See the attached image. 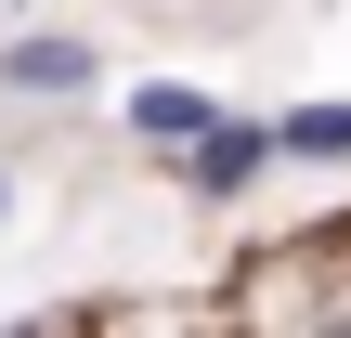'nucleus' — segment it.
Segmentation results:
<instances>
[{"label":"nucleus","mask_w":351,"mask_h":338,"mask_svg":"<svg viewBox=\"0 0 351 338\" xmlns=\"http://www.w3.org/2000/svg\"><path fill=\"white\" fill-rule=\"evenodd\" d=\"M274 156H287V143H274L261 117H221V130H208V143H195L182 169H195V195H247V182H261Z\"/></svg>","instance_id":"nucleus-1"},{"label":"nucleus","mask_w":351,"mask_h":338,"mask_svg":"<svg viewBox=\"0 0 351 338\" xmlns=\"http://www.w3.org/2000/svg\"><path fill=\"white\" fill-rule=\"evenodd\" d=\"M130 130H143V143H169V156H195V143L221 130V104H208V91H182V78H143V91H130Z\"/></svg>","instance_id":"nucleus-2"},{"label":"nucleus","mask_w":351,"mask_h":338,"mask_svg":"<svg viewBox=\"0 0 351 338\" xmlns=\"http://www.w3.org/2000/svg\"><path fill=\"white\" fill-rule=\"evenodd\" d=\"M0 78H13V91H78V78H91V52H78V39H13V52H0Z\"/></svg>","instance_id":"nucleus-3"},{"label":"nucleus","mask_w":351,"mask_h":338,"mask_svg":"<svg viewBox=\"0 0 351 338\" xmlns=\"http://www.w3.org/2000/svg\"><path fill=\"white\" fill-rule=\"evenodd\" d=\"M274 143L313 156V169H351V104H300V117H274Z\"/></svg>","instance_id":"nucleus-4"},{"label":"nucleus","mask_w":351,"mask_h":338,"mask_svg":"<svg viewBox=\"0 0 351 338\" xmlns=\"http://www.w3.org/2000/svg\"><path fill=\"white\" fill-rule=\"evenodd\" d=\"M0 208H13V182H0Z\"/></svg>","instance_id":"nucleus-5"}]
</instances>
